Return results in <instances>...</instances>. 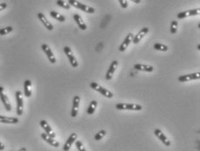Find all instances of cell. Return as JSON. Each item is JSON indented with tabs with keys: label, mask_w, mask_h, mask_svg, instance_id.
Here are the masks:
<instances>
[{
	"label": "cell",
	"mask_w": 200,
	"mask_h": 151,
	"mask_svg": "<svg viewBox=\"0 0 200 151\" xmlns=\"http://www.w3.org/2000/svg\"><path fill=\"white\" fill-rule=\"evenodd\" d=\"M19 122L18 118L17 117H5V116H0V122L1 123H6V124H16Z\"/></svg>",
	"instance_id": "cell-20"
},
{
	"label": "cell",
	"mask_w": 200,
	"mask_h": 151,
	"mask_svg": "<svg viewBox=\"0 0 200 151\" xmlns=\"http://www.w3.org/2000/svg\"><path fill=\"white\" fill-rule=\"evenodd\" d=\"M42 49H43V51L45 53V55L47 56L48 57L49 61L51 63V64H56V57L54 56V54L52 52L51 49L49 47L48 44H43L41 46Z\"/></svg>",
	"instance_id": "cell-8"
},
{
	"label": "cell",
	"mask_w": 200,
	"mask_h": 151,
	"mask_svg": "<svg viewBox=\"0 0 200 151\" xmlns=\"http://www.w3.org/2000/svg\"><path fill=\"white\" fill-rule=\"evenodd\" d=\"M133 68L140 71H145V72H152L153 71V67L152 65H148V64H137L133 65Z\"/></svg>",
	"instance_id": "cell-19"
},
{
	"label": "cell",
	"mask_w": 200,
	"mask_h": 151,
	"mask_svg": "<svg viewBox=\"0 0 200 151\" xmlns=\"http://www.w3.org/2000/svg\"><path fill=\"white\" fill-rule=\"evenodd\" d=\"M77 139V134L76 133H72L69 137L67 139L66 143L63 145V151H69L70 149V148L72 147V145L74 142Z\"/></svg>",
	"instance_id": "cell-12"
},
{
	"label": "cell",
	"mask_w": 200,
	"mask_h": 151,
	"mask_svg": "<svg viewBox=\"0 0 200 151\" xmlns=\"http://www.w3.org/2000/svg\"><path fill=\"white\" fill-rule=\"evenodd\" d=\"M90 87H91V89H93V90H95V91H97V92L100 93V94L102 95V96H104L105 97L112 98V97L114 96V94L112 93L111 91H109L108 90H107V89H105V88H103L102 86H100V84H98V83H95V82H92V83H90Z\"/></svg>",
	"instance_id": "cell-2"
},
{
	"label": "cell",
	"mask_w": 200,
	"mask_h": 151,
	"mask_svg": "<svg viewBox=\"0 0 200 151\" xmlns=\"http://www.w3.org/2000/svg\"><path fill=\"white\" fill-rule=\"evenodd\" d=\"M23 92H24V96L26 97H30L32 91H31V81L29 79H27L24 81L23 83Z\"/></svg>",
	"instance_id": "cell-21"
},
{
	"label": "cell",
	"mask_w": 200,
	"mask_h": 151,
	"mask_svg": "<svg viewBox=\"0 0 200 151\" xmlns=\"http://www.w3.org/2000/svg\"><path fill=\"white\" fill-rule=\"evenodd\" d=\"M106 134H107V131H106V130H104V129L100 130V131H99V132L97 133L96 135L95 136V141H100V139H102L104 136H106Z\"/></svg>",
	"instance_id": "cell-29"
},
{
	"label": "cell",
	"mask_w": 200,
	"mask_h": 151,
	"mask_svg": "<svg viewBox=\"0 0 200 151\" xmlns=\"http://www.w3.org/2000/svg\"><path fill=\"white\" fill-rule=\"evenodd\" d=\"M63 51L65 53L67 57L69 58V63H70L71 66H72L73 68H76L78 66L77 59L75 58L74 55L73 54V51L71 50L70 48H69V46H65V47L63 48Z\"/></svg>",
	"instance_id": "cell-4"
},
{
	"label": "cell",
	"mask_w": 200,
	"mask_h": 151,
	"mask_svg": "<svg viewBox=\"0 0 200 151\" xmlns=\"http://www.w3.org/2000/svg\"><path fill=\"white\" fill-rule=\"evenodd\" d=\"M115 109L119 110H142V106L136 103H117Z\"/></svg>",
	"instance_id": "cell-3"
},
{
	"label": "cell",
	"mask_w": 200,
	"mask_h": 151,
	"mask_svg": "<svg viewBox=\"0 0 200 151\" xmlns=\"http://www.w3.org/2000/svg\"><path fill=\"white\" fill-rule=\"evenodd\" d=\"M148 31H149V29L147 28V27H144V28H142V29L138 32L137 34L135 35V37H133L132 42H133L134 44H139V43L142 40V38H144L145 36L148 33Z\"/></svg>",
	"instance_id": "cell-11"
},
{
	"label": "cell",
	"mask_w": 200,
	"mask_h": 151,
	"mask_svg": "<svg viewBox=\"0 0 200 151\" xmlns=\"http://www.w3.org/2000/svg\"><path fill=\"white\" fill-rule=\"evenodd\" d=\"M12 30H13V27H11V26L4 27V28L0 29V35H1V36H4V35L9 34V33L11 32Z\"/></svg>",
	"instance_id": "cell-28"
},
{
	"label": "cell",
	"mask_w": 200,
	"mask_h": 151,
	"mask_svg": "<svg viewBox=\"0 0 200 151\" xmlns=\"http://www.w3.org/2000/svg\"><path fill=\"white\" fill-rule=\"evenodd\" d=\"M199 12L200 8L193 9V10H188V11H185V12H179V13H178L177 18H178V19L186 18H189V17H192V16L199 15Z\"/></svg>",
	"instance_id": "cell-7"
},
{
	"label": "cell",
	"mask_w": 200,
	"mask_h": 151,
	"mask_svg": "<svg viewBox=\"0 0 200 151\" xmlns=\"http://www.w3.org/2000/svg\"><path fill=\"white\" fill-rule=\"evenodd\" d=\"M199 78V72H195V73H192V74H187V75L178 76V81L180 83H185V82H189V81H192V80H198Z\"/></svg>",
	"instance_id": "cell-6"
},
{
	"label": "cell",
	"mask_w": 200,
	"mask_h": 151,
	"mask_svg": "<svg viewBox=\"0 0 200 151\" xmlns=\"http://www.w3.org/2000/svg\"><path fill=\"white\" fill-rule=\"evenodd\" d=\"M69 4L70 6H74V8L79 9V10L82 11V12H86V13H90V14H92V13H95V8L91 7V6H89V5H87V4H82V3H80L77 0H69Z\"/></svg>",
	"instance_id": "cell-1"
},
{
	"label": "cell",
	"mask_w": 200,
	"mask_h": 151,
	"mask_svg": "<svg viewBox=\"0 0 200 151\" xmlns=\"http://www.w3.org/2000/svg\"><path fill=\"white\" fill-rule=\"evenodd\" d=\"M4 149V145L0 142V151H3Z\"/></svg>",
	"instance_id": "cell-33"
},
{
	"label": "cell",
	"mask_w": 200,
	"mask_h": 151,
	"mask_svg": "<svg viewBox=\"0 0 200 151\" xmlns=\"http://www.w3.org/2000/svg\"><path fill=\"white\" fill-rule=\"evenodd\" d=\"M80 101L81 98L79 96H74L73 98V104H72V110H71V117H76L79 110V106H80Z\"/></svg>",
	"instance_id": "cell-14"
},
{
	"label": "cell",
	"mask_w": 200,
	"mask_h": 151,
	"mask_svg": "<svg viewBox=\"0 0 200 151\" xmlns=\"http://www.w3.org/2000/svg\"><path fill=\"white\" fill-rule=\"evenodd\" d=\"M56 4H57V5H59L60 7L63 8V9H66V10H69L71 7L69 4H68V3H66L65 1H63V0H57V1H56Z\"/></svg>",
	"instance_id": "cell-27"
},
{
	"label": "cell",
	"mask_w": 200,
	"mask_h": 151,
	"mask_svg": "<svg viewBox=\"0 0 200 151\" xmlns=\"http://www.w3.org/2000/svg\"><path fill=\"white\" fill-rule=\"evenodd\" d=\"M117 66H118V61H113L108 68V71L106 73V76H105L106 80H111L113 78V76L115 74V70L117 69Z\"/></svg>",
	"instance_id": "cell-15"
},
{
	"label": "cell",
	"mask_w": 200,
	"mask_h": 151,
	"mask_svg": "<svg viewBox=\"0 0 200 151\" xmlns=\"http://www.w3.org/2000/svg\"><path fill=\"white\" fill-rule=\"evenodd\" d=\"M97 108V101L95 100H93L91 101L90 102V104H89V108L87 109V113L88 115H93V114L95 113V111L96 110Z\"/></svg>",
	"instance_id": "cell-24"
},
{
	"label": "cell",
	"mask_w": 200,
	"mask_h": 151,
	"mask_svg": "<svg viewBox=\"0 0 200 151\" xmlns=\"http://www.w3.org/2000/svg\"><path fill=\"white\" fill-rule=\"evenodd\" d=\"M153 48L156 50H159V51H167L168 49H169L168 46L166 45V44H154Z\"/></svg>",
	"instance_id": "cell-25"
},
{
	"label": "cell",
	"mask_w": 200,
	"mask_h": 151,
	"mask_svg": "<svg viewBox=\"0 0 200 151\" xmlns=\"http://www.w3.org/2000/svg\"><path fill=\"white\" fill-rule=\"evenodd\" d=\"M75 146L77 148V149L79 151H86L85 148L83 146V144L81 141H76L75 142Z\"/></svg>",
	"instance_id": "cell-30"
},
{
	"label": "cell",
	"mask_w": 200,
	"mask_h": 151,
	"mask_svg": "<svg viewBox=\"0 0 200 151\" xmlns=\"http://www.w3.org/2000/svg\"><path fill=\"white\" fill-rule=\"evenodd\" d=\"M40 126L43 128V129L44 130L45 133H46L48 136H49L50 137H52V138H55V137H56V133L53 131V129H52L51 127H50L49 124L47 122V121H45V120L40 121Z\"/></svg>",
	"instance_id": "cell-13"
},
{
	"label": "cell",
	"mask_w": 200,
	"mask_h": 151,
	"mask_svg": "<svg viewBox=\"0 0 200 151\" xmlns=\"http://www.w3.org/2000/svg\"><path fill=\"white\" fill-rule=\"evenodd\" d=\"M41 137L42 139L44 140V141H45V142H46L47 143L49 144V145H51L52 147L58 148L60 146L59 142H57L56 140H55L54 138H52V137H50L49 136H48L46 133H42Z\"/></svg>",
	"instance_id": "cell-18"
},
{
	"label": "cell",
	"mask_w": 200,
	"mask_h": 151,
	"mask_svg": "<svg viewBox=\"0 0 200 151\" xmlns=\"http://www.w3.org/2000/svg\"><path fill=\"white\" fill-rule=\"evenodd\" d=\"M37 18L38 19L41 21V23H43V25L48 30H52L54 29V27L52 25V23L49 21L48 19L46 18V17L44 13H42V12H39L38 14H37Z\"/></svg>",
	"instance_id": "cell-16"
},
{
	"label": "cell",
	"mask_w": 200,
	"mask_h": 151,
	"mask_svg": "<svg viewBox=\"0 0 200 151\" xmlns=\"http://www.w3.org/2000/svg\"><path fill=\"white\" fill-rule=\"evenodd\" d=\"M0 100H1L2 103L4 104L5 110L7 111H11V105L10 103V101L8 99L7 96L4 94V88L1 87V86H0Z\"/></svg>",
	"instance_id": "cell-9"
},
{
	"label": "cell",
	"mask_w": 200,
	"mask_h": 151,
	"mask_svg": "<svg viewBox=\"0 0 200 151\" xmlns=\"http://www.w3.org/2000/svg\"><path fill=\"white\" fill-rule=\"evenodd\" d=\"M73 18H74V20L75 21V23H77V25L79 26V28H80L81 30H87V25H86V23H84V21L82 20L81 16L79 15V14H74Z\"/></svg>",
	"instance_id": "cell-22"
},
{
	"label": "cell",
	"mask_w": 200,
	"mask_h": 151,
	"mask_svg": "<svg viewBox=\"0 0 200 151\" xmlns=\"http://www.w3.org/2000/svg\"><path fill=\"white\" fill-rule=\"evenodd\" d=\"M16 101H17V114L18 116L21 117L23 113V100L21 91L16 92Z\"/></svg>",
	"instance_id": "cell-5"
},
{
	"label": "cell",
	"mask_w": 200,
	"mask_h": 151,
	"mask_svg": "<svg viewBox=\"0 0 200 151\" xmlns=\"http://www.w3.org/2000/svg\"><path fill=\"white\" fill-rule=\"evenodd\" d=\"M200 49V44H198V45H197V49Z\"/></svg>",
	"instance_id": "cell-36"
},
{
	"label": "cell",
	"mask_w": 200,
	"mask_h": 151,
	"mask_svg": "<svg viewBox=\"0 0 200 151\" xmlns=\"http://www.w3.org/2000/svg\"><path fill=\"white\" fill-rule=\"evenodd\" d=\"M6 7H7V4H6V3H2V4H0V12L4 10V9H6Z\"/></svg>",
	"instance_id": "cell-32"
},
{
	"label": "cell",
	"mask_w": 200,
	"mask_h": 151,
	"mask_svg": "<svg viewBox=\"0 0 200 151\" xmlns=\"http://www.w3.org/2000/svg\"><path fill=\"white\" fill-rule=\"evenodd\" d=\"M49 15L51 16L53 18H55L56 20H57V21H59V22H64V21L66 20L64 16L60 14L58 12H55V11H51V12H49Z\"/></svg>",
	"instance_id": "cell-23"
},
{
	"label": "cell",
	"mask_w": 200,
	"mask_h": 151,
	"mask_svg": "<svg viewBox=\"0 0 200 151\" xmlns=\"http://www.w3.org/2000/svg\"><path fill=\"white\" fill-rule=\"evenodd\" d=\"M153 133H154V135H155L158 138H159L162 143H163L164 145H166V146H167V147H169L171 145V142H170V140L168 139L167 138V136H166V135L164 134L159 128H155L154 129V131H153Z\"/></svg>",
	"instance_id": "cell-10"
},
{
	"label": "cell",
	"mask_w": 200,
	"mask_h": 151,
	"mask_svg": "<svg viewBox=\"0 0 200 151\" xmlns=\"http://www.w3.org/2000/svg\"><path fill=\"white\" fill-rule=\"evenodd\" d=\"M18 151H27V149H26V148H20Z\"/></svg>",
	"instance_id": "cell-35"
},
{
	"label": "cell",
	"mask_w": 200,
	"mask_h": 151,
	"mask_svg": "<svg viewBox=\"0 0 200 151\" xmlns=\"http://www.w3.org/2000/svg\"><path fill=\"white\" fill-rule=\"evenodd\" d=\"M118 1L123 9H126V8H127V6H128V3H127V1H126V0H118Z\"/></svg>",
	"instance_id": "cell-31"
},
{
	"label": "cell",
	"mask_w": 200,
	"mask_h": 151,
	"mask_svg": "<svg viewBox=\"0 0 200 151\" xmlns=\"http://www.w3.org/2000/svg\"><path fill=\"white\" fill-rule=\"evenodd\" d=\"M133 33H128L127 36L126 37V38L124 39V41L121 43V44L120 45L119 47V50L120 51H125L126 49H127V47L129 46V44H131V42L133 40Z\"/></svg>",
	"instance_id": "cell-17"
},
{
	"label": "cell",
	"mask_w": 200,
	"mask_h": 151,
	"mask_svg": "<svg viewBox=\"0 0 200 151\" xmlns=\"http://www.w3.org/2000/svg\"><path fill=\"white\" fill-rule=\"evenodd\" d=\"M132 2H133V3H135V4H140L141 2V0H131Z\"/></svg>",
	"instance_id": "cell-34"
},
{
	"label": "cell",
	"mask_w": 200,
	"mask_h": 151,
	"mask_svg": "<svg viewBox=\"0 0 200 151\" xmlns=\"http://www.w3.org/2000/svg\"><path fill=\"white\" fill-rule=\"evenodd\" d=\"M178 21L176 20H173L172 23H171V26H170V31L172 34H175L178 30Z\"/></svg>",
	"instance_id": "cell-26"
}]
</instances>
